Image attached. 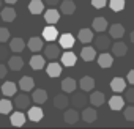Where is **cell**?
<instances>
[{
  "label": "cell",
  "mask_w": 134,
  "mask_h": 129,
  "mask_svg": "<svg viewBox=\"0 0 134 129\" xmlns=\"http://www.w3.org/2000/svg\"><path fill=\"white\" fill-rule=\"evenodd\" d=\"M16 91H18V85H16L14 82H5V84L2 85V93H3L5 96H14Z\"/></svg>",
  "instance_id": "e575fe53"
},
{
  "label": "cell",
  "mask_w": 134,
  "mask_h": 129,
  "mask_svg": "<svg viewBox=\"0 0 134 129\" xmlns=\"http://www.w3.org/2000/svg\"><path fill=\"white\" fill-rule=\"evenodd\" d=\"M46 73H47L49 77H58L62 74V64H58L55 60L51 61L47 66H46Z\"/></svg>",
  "instance_id": "9a60e30c"
},
{
  "label": "cell",
  "mask_w": 134,
  "mask_h": 129,
  "mask_svg": "<svg viewBox=\"0 0 134 129\" xmlns=\"http://www.w3.org/2000/svg\"><path fill=\"white\" fill-rule=\"evenodd\" d=\"M8 66L11 71H21L22 66H24V60L19 57V55H13L8 58Z\"/></svg>",
  "instance_id": "e0dca14e"
},
{
  "label": "cell",
  "mask_w": 134,
  "mask_h": 129,
  "mask_svg": "<svg viewBox=\"0 0 134 129\" xmlns=\"http://www.w3.org/2000/svg\"><path fill=\"white\" fill-rule=\"evenodd\" d=\"M30 102H32V98L27 95V93H21V95H14V102L13 105H16L19 110H25L30 107Z\"/></svg>",
  "instance_id": "7a4b0ae2"
},
{
  "label": "cell",
  "mask_w": 134,
  "mask_h": 129,
  "mask_svg": "<svg viewBox=\"0 0 134 129\" xmlns=\"http://www.w3.org/2000/svg\"><path fill=\"white\" fill-rule=\"evenodd\" d=\"M77 38H79V41H81L82 44H88V43L93 41V32H92L90 28H81Z\"/></svg>",
  "instance_id": "4316f807"
},
{
  "label": "cell",
  "mask_w": 134,
  "mask_h": 129,
  "mask_svg": "<svg viewBox=\"0 0 134 129\" xmlns=\"http://www.w3.org/2000/svg\"><path fill=\"white\" fill-rule=\"evenodd\" d=\"M123 105H125V99L121 98V96H118V95H115V96H112L110 99H109V107H110V110H123Z\"/></svg>",
  "instance_id": "d4e9b609"
},
{
  "label": "cell",
  "mask_w": 134,
  "mask_h": 129,
  "mask_svg": "<svg viewBox=\"0 0 134 129\" xmlns=\"http://www.w3.org/2000/svg\"><path fill=\"white\" fill-rule=\"evenodd\" d=\"M129 38H131V41H132V44H134V30L131 32V36H129Z\"/></svg>",
  "instance_id": "7dc6e473"
},
{
  "label": "cell",
  "mask_w": 134,
  "mask_h": 129,
  "mask_svg": "<svg viewBox=\"0 0 134 129\" xmlns=\"http://www.w3.org/2000/svg\"><path fill=\"white\" fill-rule=\"evenodd\" d=\"M3 2H5V3H8V5H11V7H13V5H14V3H18V0H3Z\"/></svg>",
  "instance_id": "bcb514c9"
},
{
  "label": "cell",
  "mask_w": 134,
  "mask_h": 129,
  "mask_svg": "<svg viewBox=\"0 0 134 129\" xmlns=\"http://www.w3.org/2000/svg\"><path fill=\"white\" fill-rule=\"evenodd\" d=\"M24 47H25V41H24L22 38H13V39L10 41V50H13V52H16V54L22 52Z\"/></svg>",
  "instance_id": "4dcf8cb0"
},
{
  "label": "cell",
  "mask_w": 134,
  "mask_h": 129,
  "mask_svg": "<svg viewBox=\"0 0 134 129\" xmlns=\"http://www.w3.org/2000/svg\"><path fill=\"white\" fill-rule=\"evenodd\" d=\"M10 58V49L5 46V43H0V61H5Z\"/></svg>",
  "instance_id": "74e56055"
},
{
  "label": "cell",
  "mask_w": 134,
  "mask_h": 129,
  "mask_svg": "<svg viewBox=\"0 0 134 129\" xmlns=\"http://www.w3.org/2000/svg\"><path fill=\"white\" fill-rule=\"evenodd\" d=\"M112 61H114L112 54L103 52V54H99V57H98V64H99L101 68H110V66H112Z\"/></svg>",
  "instance_id": "7402d4cb"
},
{
  "label": "cell",
  "mask_w": 134,
  "mask_h": 129,
  "mask_svg": "<svg viewBox=\"0 0 134 129\" xmlns=\"http://www.w3.org/2000/svg\"><path fill=\"white\" fill-rule=\"evenodd\" d=\"M104 101H106V98H104V93L103 91H93L90 95V104L93 107H101L104 104Z\"/></svg>",
  "instance_id": "cb8c5ba5"
},
{
  "label": "cell",
  "mask_w": 134,
  "mask_h": 129,
  "mask_svg": "<svg viewBox=\"0 0 134 129\" xmlns=\"http://www.w3.org/2000/svg\"><path fill=\"white\" fill-rule=\"evenodd\" d=\"M60 14H73L76 11V3L73 0H63V3H60Z\"/></svg>",
  "instance_id": "ac0fdd59"
},
{
  "label": "cell",
  "mask_w": 134,
  "mask_h": 129,
  "mask_svg": "<svg viewBox=\"0 0 134 129\" xmlns=\"http://www.w3.org/2000/svg\"><path fill=\"white\" fill-rule=\"evenodd\" d=\"M44 21L47 22V24H57L58 21H60V11L58 10H55V8H49V10H46L44 11Z\"/></svg>",
  "instance_id": "8992f818"
},
{
  "label": "cell",
  "mask_w": 134,
  "mask_h": 129,
  "mask_svg": "<svg viewBox=\"0 0 134 129\" xmlns=\"http://www.w3.org/2000/svg\"><path fill=\"white\" fill-rule=\"evenodd\" d=\"M60 46L63 49H71L74 46V36L71 33H63L60 36Z\"/></svg>",
  "instance_id": "d6a6232c"
},
{
  "label": "cell",
  "mask_w": 134,
  "mask_h": 129,
  "mask_svg": "<svg viewBox=\"0 0 134 129\" xmlns=\"http://www.w3.org/2000/svg\"><path fill=\"white\" fill-rule=\"evenodd\" d=\"M123 116L128 121H134V105H129L123 110Z\"/></svg>",
  "instance_id": "f35d334b"
},
{
  "label": "cell",
  "mask_w": 134,
  "mask_h": 129,
  "mask_svg": "<svg viewBox=\"0 0 134 129\" xmlns=\"http://www.w3.org/2000/svg\"><path fill=\"white\" fill-rule=\"evenodd\" d=\"M54 105H55V109H58V110H63V109H66L70 105V98L66 96V95H57L55 98H54Z\"/></svg>",
  "instance_id": "2e32d148"
},
{
  "label": "cell",
  "mask_w": 134,
  "mask_h": 129,
  "mask_svg": "<svg viewBox=\"0 0 134 129\" xmlns=\"http://www.w3.org/2000/svg\"><path fill=\"white\" fill-rule=\"evenodd\" d=\"M81 118H82L85 123H93V121H96V118H98L96 109H95V107H84Z\"/></svg>",
  "instance_id": "ba28073f"
},
{
  "label": "cell",
  "mask_w": 134,
  "mask_h": 129,
  "mask_svg": "<svg viewBox=\"0 0 134 129\" xmlns=\"http://www.w3.org/2000/svg\"><path fill=\"white\" fill-rule=\"evenodd\" d=\"M93 44H95V49H98V50H106V49H109V46H110V36H107V35H104L103 32L98 35V36H93V41H92Z\"/></svg>",
  "instance_id": "6da1fadb"
},
{
  "label": "cell",
  "mask_w": 134,
  "mask_h": 129,
  "mask_svg": "<svg viewBox=\"0 0 134 129\" xmlns=\"http://www.w3.org/2000/svg\"><path fill=\"white\" fill-rule=\"evenodd\" d=\"M81 58L84 61H93L96 58V49L90 47V46H84L81 50Z\"/></svg>",
  "instance_id": "8fae6325"
},
{
  "label": "cell",
  "mask_w": 134,
  "mask_h": 129,
  "mask_svg": "<svg viewBox=\"0 0 134 129\" xmlns=\"http://www.w3.org/2000/svg\"><path fill=\"white\" fill-rule=\"evenodd\" d=\"M79 87H81V90H84V91H92V90L95 88V79L90 77V76H84V77L81 79V82H79Z\"/></svg>",
  "instance_id": "f1b7e54d"
},
{
  "label": "cell",
  "mask_w": 134,
  "mask_h": 129,
  "mask_svg": "<svg viewBox=\"0 0 134 129\" xmlns=\"http://www.w3.org/2000/svg\"><path fill=\"white\" fill-rule=\"evenodd\" d=\"M25 120H27V116L21 112V110H18V112H13L11 113V116H10V121H11V124L13 126H16V127H21V126H24L25 124Z\"/></svg>",
  "instance_id": "7c38bea8"
},
{
  "label": "cell",
  "mask_w": 134,
  "mask_h": 129,
  "mask_svg": "<svg viewBox=\"0 0 134 129\" xmlns=\"http://www.w3.org/2000/svg\"><path fill=\"white\" fill-rule=\"evenodd\" d=\"M11 109H13V102L11 101H8V99H0V113L8 115V113H11Z\"/></svg>",
  "instance_id": "d590c367"
},
{
  "label": "cell",
  "mask_w": 134,
  "mask_h": 129,
  "mask_svg": "<svg viewBox=\"0 0 134 129\" xmlns=\"http://www.w3.org/2000/svg\"><path fill=\"white\" fill-rule=\"evenodd\" d=\"M92 28H93L95 32L101 33V32H106V30L109 28V24H107V21H106L104 17H95V19H93V24H92Z\"/></svg>",
  "instance_id": "d6986e66"
},
{
  "label": "cell",
  "mask_w": 134,
  "mask_h": 129,
  "mask_svg": "<svg viewBox=\"0 0 134 129\" xmlns=\"http://www.w3.org/2000/svg\"><path fill=\"white\" fill-rule=\"evenodd\" d=\"M123 35H125V27H123L121 24H112V25L109 27V36H110V38L120 39Z\"/></svg>",
  "instance_id": "ffe728a7"
},
{
  "label": "cell",
  "mask_w": 134,
  "mask_h": 129,
  "mask_svg": "<svg viewBox=\"0 0 134 129\" xmlns=\"http://www.w3.org/2000/svg\"><path fill=\"white\" fill-rule=\"evenodd\" d=\"M43 52H44V58H47L51 61H54L60 57V47L57 44H52V43L47 44L46 47H43Z\"/></svg>",
  "instance_id": "277c9868"
},
{
  "label": "cell",
  "mask_w": 134,
  "mask_h": 129,
  "mask_svg": "<svg viewBox=\"0 0 134 129\" xmlns=\"http://www.w3.org/2000/svg\"><path fill=\"white\" fill-rule=\"evenodd\" d=\"M27 116H29V120H30V121L38 123V121H41V120H43L44 112H43V109H41V107H38V105H35V107H29V113H27Z\"/></svg>",
  "instance_id": "52a82bcc"
},
{
  "label": "cell",
  "mask_w": 134,
  "mask_h": 129,
  "mask_svg": "<svg viewBox=\"0 0 134 129\" xmlns=\"http://www.w3.org/2000/svg\"><path fill=\"white\" fill-rule=\"evenodd\" d=\"M7 73H8V68L5 66L2 61H0V79H5L7 77Z\"/></svg>",
  "instance_id": "7bdbcfd3"
},
{
  "label": "cell",
  "mask_w": 134,
  "mask_h": 129,
  "mask_svg": "<svg viewBox=\"0 0 134 129\" xmlns=\"http://www.w3.org/2000/svg\"><path fill=\"white\" fill-rule=\"evenodd\" d=\"M10 39V30L5 27H0V43H7Z\"/></svg>",
  "instance_id": "ab89813d"
},
{
  "label": "cell",
  "mask_w": 134,
  "mask_h": 129,
  "mask_svg": "<svg viewBox=\"0 0 134 129\" xmlns=\"http://www.w3.org/2000/svg\"><path fill=\"white\" fill-rule=\"evenodd\" d=\"M29 11L32 14H40L44 11V2H41V0H32V2L29 3Z\"/></svg>",
  "instance_id": "836d02e7"
},
{
  "label": "cell",
  "mask_w": 134,
  "mask_h": 129,
  "mask_svg": "<svg viewBox=\"0 0 134 129\" xmlns=\"http://www.w3.org/2000/svg\"><path fill=\"white\" fill-rule=\"evenodd\" d=\"M57 38H58V30L52 24H49L46 28H43V39H46V41H55Z\"/></svg>",
  "instance_id": "9c48e42d"
},
{
  "label": "cell",
  "mask_w": 134,
  "mask_h": 129,
  "mask_svg": "<svg viewBox=\"0 0 134 129\" xmlns=\"http://www.w3.org/2000/svg\"><path fill=\"white\" fill-rule=\"evenodd\" d=\"M76 61H77V57H76L74 52H65V54L62 55V64H63L65 68H71V66H74Z\"/></svg>",
  "instance_id": "4fadbf2b"
},
{
  "label": "cell",
  "mask_w": 134,
  "mask_h": 129,
  "mask_svg": "<svg viewBox=\"0 0 134 129\" xmlns=\"http://www.w3.org/2000/svg\"><path fill=\"white\" fill-rule=\"evenodd\" d=\"M2 5H3V3H2V0H0V8H2Z\"/></svg>",
  "instance_id": "c3c4849f"
},
{
  "label": "cell",
  "mask_w": 134,
  "mask_h": 129,
  "mask_svg": "<svg viewBox=\"0 0 134 129\" xmlns=\"http://www.w3.org/2000/svg\"><path fill=\"white\" fill-rule=\"evenodd\" d=\"M32 101H33L35 104H43V102H46V101H47V91H46V90H41V88L35 90L33 95H32Z\"/></svg>",
  "instance_id": "1f68e13d"
},
{
  "label": "cell",
  "mask_w": 134,
  "mask_h": 129,
  "mask_svg": "<svg viewBox=\"0 0 134 129\" xmlns=\"http://www.w3.org/2000/svg\"><path fill=\"white\" fill-rule=\"evenodd\" d=\"M77 85H79V84L76 82V79L66 77V79H63V82H62V90H63L65 93H73V91H76Z\"/></svg>",
  "instance_id": "5bb4252c"
},
{
  "label": "cell",
  "mask_w": 134,
  "mask_h": 129,
  "mask_svg": "<svg viewBox=\"0 0 134 129\" xmlns=\"http://www.w3.org/2000/svg\"><path fill=\"white\" fill-rule=\"evenodd\" d=\"M126 79H128V82H129L131 85H134V69H131V71L128 73V77H126Z\"/></svg>",
  "instance_id": "f6af8a7d"
},
{
  "label": "cell",
  "mask_w": 134,
  "mask_h": 129,
  "mask_svg": "<svg viewBox=\"0 0 134 129\" xmlns=\"http://www.w3.org/2000/svg\"><path fill=\"white\" fill-rule=\"evenodd\" d=\"M107 3L112 11H121L125 8V0H109Z\"/></svg>",
  "instance_id": "8d00e7d4"
},
{
  "label": "cell",
  "mask_w": 134,
  "mask_h": 129,
  "mask_svg": "<svg viewBox=\"0 0 134 129\" xmlns=\"http://www.w3.org/2000/svg\"><path fill=\"white\" fill-rule=\"evenodd\" d=\"M110 88H112V91H115V93H121V91H125V88H126V82H125V79H123V77H115V79H112V82H110Z\"/></svg>",
  "instance_id": "f546056e"
},
{
  "label": "cell",
  "mask_w": 134,
  "mask_h": 129,
  "mask_svg": "<svg viewBox=\"0 0 134 129\" xmlns=\"http://www.w3.org/2000/svg\"><path fill=\"white\" fill-rule=\"evenodd\" d=\"M125 96H126V101H128V102L134 104V85H132L131 88H128V90L125 91Z\"/></svg>",
  "instance_id": "60d3db41"
},
{
  "label": "cell",
  "mask_w": 134,
  "mask_h": 129,
  "mask_svg": "<svg viewBox=\"0 0 134 129\" xmlns=\"http://www.w3.org/2000/svg\"><path fill=\"white\" fill-rule=\"evenodd\" d=\"M27 46H29V49H30L32 52H40V50L44 47L43 39H41V38H38V36H32V38L29 39Z\"/></svg>",
  "instance_id": "83f0119b"
},
{
  "label": "cell",
  "mask_w": 134,
  "mask_h": 129,
  "mask_svg": "<svg viewBox=\"0 0 134 129\" xmlns=\"http://www.w3.org/2000/svg\"><path fill=\"white\" fill-rule=\"evenodd\" d=\"M126 52H128V46H126L123 41L114 43V46H112V54H114L115 57H125Z\"/></svg>",
  "instance_id": "603a6c76"
},
{
  "label": "cell",
  "mask_w": 134,
  "mask_h": 129,
  "mask_svg": "<svg viewBox=\"0 0 134 129\" xmlns=\"http://www.w3.org/2000/svg\"><path fill=\"white\" fill-rule=\"evenodd\" d=\"M33 87H35V80L32 79V77H29V76H24V77H21V80H19V88H21V91H32L33 90Z\"/></svg>",
  "instance_id": "44dd1931"
},
{
  "label": "cell",
  "mask_w": 134,
  "mask_h": 129,
  "mask_svg": "<svg viewBox=\"0 0 134 129\" xmlns=\"http://www.w3.org/2000/svg\"><path fill=\"white\" fill-rule=\"evenodd\" d=\"M30 66H32V69H35V71H40V69H43V68H46V58L43 57V55H33L32 58H30Z\"/></svg>",
  "instance_id": "30bf717a"
},
{
  "label": "cell",
  "mask_w": 134,
  "mask_h": 129,
  "mask_svg": "<svg viewBox=\"0 0 134 129\" xmlns=\"http://www.w3.org/2000/svg\"><path fill=\"white\" fill-rule=\"evenodd\" d=\"M43 2H44V5L55 7V5H58V3H60V0H43Z\"/></svg>",
  "instance_id": "ee69618b"
},
{
  "label": "cell",
  "mask_w": 134,
  "mask_h": 129,
  "mask_svg": "<svg viewBox=\"0 0 134 129\" xmlns=\"http://www.w3.org/2000/svg\"><path fill=\"white\" fill-rule=\"evenodd\" d=\"M70 102L74 105V109H84L87 104V95L84 93V90L82 91H73V98Z\"/></svg>",
  "instance_id": "3957f363"
},
{
  "label": "cell",
  "mask_w": 134,
  "mask_h": 129,
  "mask_svg": "<svg viewBox=\"0 0 134 129\" xmlns=\"http://www.w3.org/2000/svg\"><path fill=\"white\" fill-rule=\"evenodd\" d=\"M92 5L96 8V10H101L107 5V0H92Z\"/></svg>",
  "instance_id": "b9f144b4"
},
{
  "label": "cell",
  "mask_w": 134,
  "mask_h": 129,
  "mask_svg": "<svg viewBox=\"0 0 134 129\" xmlns=\"http://www.w3.org/2000/svg\"><path fill=\"white\" fill-rule=\"evenodd\" d=\"M0 17H2V21H5V22H13V21L16 19V11H14V8H13L11 5H8L7 8L2 10Z\"/></svg>",
  "instance_id": "484cf974"
},
{
  "label": "cell",
  "mask_w": 134,
  "mask_h": 129,
  "mask_svg": "<svg viewBox=\"0 0 134 129\" xmlns=\"http://www.w3.org/2000/svg\"><path fill=\"white\" fill-rule=\"evenodd\" d=\"M79 118H81V115H79L77 109H66L63 113V120L68 124H76L79 121Z\"/></svg>",
  "instance_id": "5b68a950"
}]
</instances>
